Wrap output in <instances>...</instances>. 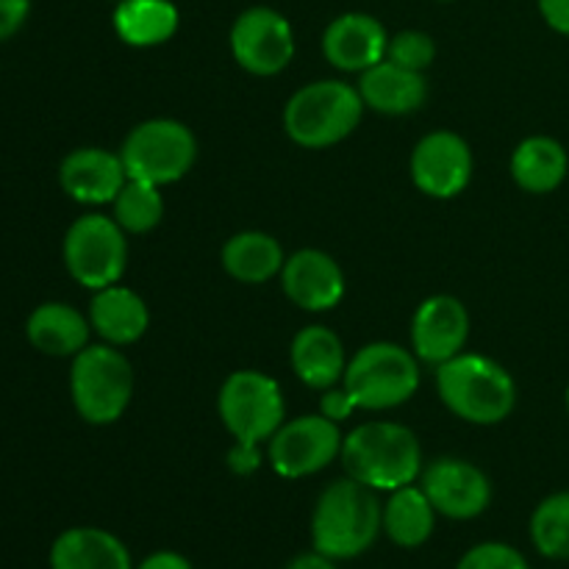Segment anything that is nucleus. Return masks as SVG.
<instances>
[{"label":"nucleus","instance_id":"nucleus-10","mask_svg":"<svg viewBox=\"0 0 569 569\" xmlns=\"http://www.w3.org/2000/svg\"><path fill=\"white\" fill-rule=\"evenodd\" d=\"M342 431L339 422L326 415H306L283 422L267 445L272 470L281 478H306L326 470L337 456H342Z\"/></svg>","mask_w":569,"mask_h":569},{"label":"nucleus","instance_id":"nucleus-31","mask_svg":"<svg viewBox=\"0 0 569 569\" xmlns=\"http://www.w3.org/2000/svg\"><path fill=\"white\" fill-rule=\"evenodd\" d=\"M31 14V0H0V42L14 37Z\"/></svg>","mask_w":569,"mask_h":569},{"label":"nucleus","instance_id":"nucleus-1","mask_svg":"<svg viewBox=\"0 0 569 569\" xmlns=\"http://www.w3.org/2000/svg\"><path fill=\"white\" fill-rule=\"evenodd\" d=\"M383 528V506L376 489L356 478L333 481L320 495L311 515V542L315 550L333 561L356 559L372 548Z\"/></svg>","mask_w":569,"mask_h":569},{"label":"nucleus","instance_id":"nucleus-15","mask_svg":"<svg viewBox=\"0 0 569 569\" xmlns=\"http://www.w3.org/2000/svg\"><path fill=\"white\" fill-rule=\"evenodd\" d=\"M281 287L303 311H328L345 298V272L322 250H298L283 261Z\"/></svg>","mask_w":569,"mask_h":569},{"label":"nucleus","instance_id":"nucleus-6","mask_svg":"<svg viewBox=\"0 0 569 569\" xmlns=\"http://www.w3.org/2000/svg\"><path fill=\"white\" fill-rule=\"evenodd\" d=\"M342 387L353 398L356 409L387 411L398 409L420 387V359L415 350L392 342L365 345L348 361Z\"/></svg>","mask_w":569,"mask_h":569},{"label":"nucleus","instance_id":"nucleus-18","mask_svg":"<svg viewBox=\"0 0 569 569\" xmlns=\"http://www.w3.org/2000/svg\"><path fill=\"white\" fill-rule=\"evenodd\" d=\"M89 331H92L89 317H83L76 306L59 303V300L37 306L26 322L28 342L39 353L56 356V359L81 353L89 345Z\"/></svg>","mask_w":569,"mask_h":569},{"label":"nucleus","instance_id":"nucleus-34","mask_svg":"<svg viewBox=\"0 0 569 569\" xmlns=\"http://www.w3.org/2000/svg\"><path fill=\"white\" fill-rule=\"evenodd\" d=\"M539 11L556 33L569 37V0H539Z\"/></svg>","mask_w":569,"mask_h":569},{"label":"nucleus","instance_id":"nucleus-22","mask_svg":"<svg viewBox=\"0 0 569 569\" xmlns=\"http://www.w3.org/2000/svg\"><path fill=\"white\" fill-rule=\"evenodd\" d=\"M50 569H133L131 553L103 528H70L50 548Z\"/></svg>","mask_w":569,"mask_h":569},{"label":"nucleus","instance_id":"nucleus-14","mask_svg":"<svg viewBox=\"0 0 569 569\" xmlns=\"http://www.w3.org/2000/svg\"><path fill=\"white\" fill-rule=\"evenodd\" d=\"M470 337V315L465 303L450 295L422 300L411 320V350L426 365H445L465 350Z\"/></svg>","mask_w":569,"mask_h":569},{"label":"nucleus","instance_id":"nucleus-17","mask_svg":"<svg viewBox=\"0 0 569 569\" xmlns=\"http://www.w3.org/2000/svg\"><path fill=\"white\" fill-rule=\"evenodd\" d=\"M387 28L370 14H339L322 33V53L345 72H365L387 59Z\"/></svg>","mask_w":569,"mask_h":569},{"label":"nucleus","instance_id":"nucleus-3","mask_svg":"<svg viewBox=\"0 0 569 569\" xmlns=\"http://www.w3.org/2000/svg\"><path fill=\"white\" fill-rule=\"evenodd\" d=\"M442 403L472 426H498L515 411L517 383L506 367L487 356L459 353L437 367Z\"/></svg>","mask_w":569,"mask_h":569},{"label":"nucleus","instance_id":"nucleus-23","mask_svg":"<svg viewBox=\"0 0 569 569\" xmlns=\"http://www.w3.org/2000/svg\"><path fill=\"white\" fill-rule=\"evenodd\" d=\"M569 156L553 137H528L511 153V178L531 194H548L565 183Z\"/></svg>","mask_w":569,"mask_h":569},{"label":"nucleus","instance_id":"nucleus-33","mask_svg":"<svg viewBox=\"0 0 569 569\" xmlns=\"http://www.w3.org/2000/svg\"><path fill=\"white\" fill-rule=\"evenodd\" d=\"M261 445H244V442H233L231 453H228V467H231L237 476H250V472L259 470L261 465Z\"/></svg>","mask_w":569,"mask_h":569},{"label":"nucleus","instance_id":"nucleus-27","mask_svg":"<svg viewBox=\"0 0 569 569\" xmlns=\"http://www.w3.org/2000/svg\"><path fill=\"white\" fill-rule=\"evenodd\" d=\"M114 220L126 233H148L164 217V200L159 187L128 178L126 187L114 198Z\"/></svg>","mask_w":569,"mask_h":569},{"label":"nucleus","instance_id":"nucleus-9","mask_svg":"<svg viewBox=\"0 0 569 569\" xmlns=\"http://www.w3.org/2000/svg\"><path fill=\"white\" fill-rule=\"evenodd\" d=\"M128 264L126 231L114 217L83 214L64 233V267L81 287L98 289L120 283Z\"/></svg>","mask_w":569,"mask_h":569},{"label":"nucleus","instance_id":"nucleus-8","mask_svg":"<svg viewBox=\"0 0 569 569\" xmlns=\"http://www.w3.org/2000/svg\"><path fill=\"white\" fill-rule=\"evenodd\" d=\"M220 420L233 442L264 445L283 426V395L270 376L237 370L226 378L217 398Z\"/></svg>","mask_w":569,"mask_h":569},{"label":"nucleus","instance_id":"nucleus-11","mask_svg":"<svg viewBox=\"0 0 569 569\" xmlns=\"http://www.w3.org/2000/svg\"><path fill=\"white\" fill-rule=\"evenodd\" d=\"M231 53L253 76H278L295 56L292 26L281 11L253 6L233 20Z\"/></svg>","mask_w":569,"mask_h":569},{"label":"nucleus","instance_id":"nucleus-30","mask_svg":"<svg viewBox=\"0 0 569 569\" xmlns=\"http://www.w3.org/2000/svg\"><path fill=\"white\" fill-rule=\"evenodd\" d=\"M456 569H531L528 567L526 556L517 548L503 542H483L476 545L461 556Z\"/></svg>","mask_w":569,"mask_h":569},{"label":"nucleus","instance_id":"nucleus-5","mask_svg":"<svg viewBox=\"0 0 569 569\" xmlns=\"http://www.w3.org/2000/svg\"><path fill=\"white\" fill-rule=\"evenodd\" d=\"M72 406L89 426H111L133 398V367L114 345H87L72 356Z\"/></svg>","mask_w":569,"mask_h":569},{"label":"nucleus","instance_id":"nucleus-19","mask_svg":"<svg viewBox=\"0 0 569 569\" xmlns=\"http://www.w3.org/2000/svg\"><path fill=\"white\" fill-rule=\"evenodd\" d=\"M359 94L365 106L381 111V114H411L420 109L428 98V83L422 72L406 70L395 61L383 59L376 67L361 72Z\"/></svg>","mask_w":569,"mask_h":569},{"label":"nucleus","instance_id":"nucleus-38","mask_svg":"<svg viewBox=\"0 0 569 569\" xmlns=\"http://www.w3.org/2000/svg\"><path fill=\"white\" fill-rule=\"evenodd\" d=\"M117 3H120V0H117Z\"/></svg>","mask_w":569,"mask_h":569},{"label":"nucleus","instance_id":"nucleus-4","mask_svg":"<svg viewBox=\"0 0 569 569\" xmlns=\"http://www.w3.org/2000/svg\"><path fill=\"white\" fill-rule=\"evenodd\" d=\"M365 114L359 89L345 81H315L298 89L283 109V128L300 148L320 150L342 142Z\"/></svg>","mask_w":569,"mask_h":569},{"label":"nucleus","instance_id":"nucleus-25","mask_svg":"<svg viewBox=\"0 0 569 569\" xmlns=\"http://www.w3.org/2000/svg\"><path fill=\"white\" fill-rule=\"evenodd\" d=\"M114 31L131 48H153L178 31V9L170 0H120Z\"/></svg>","mask_w":569,"mask_h":569},{"label":"nucleus","instance_id":"nucleus-26","mask_svg":"<svg viewBox=\"0 0 569 569\" xmlns=\"http://www.w3.org/2000/svg\"><path fill=\"white\" fill-rule=\"evenodd\" d=\"M437 526V509L420 487H403L389 492L383 503V531L400 548H420L431 539Z\"/></svg>","mask_w":569,"mask_h":569},{"label":"nucleus","instance_id":"nucleus-7","mask_svg":"<svg viewBox=\"0 0 569 569\" xmlns=\"http://www.w3.org/2000/svg\"><path fill=\"white\" fill-rule=\"evenodd\" d=\"M128 178L167 187L192 170L198 159V139L178 120L139 122L120 150Z\"/></svg>","mask_w":569,"mask_h":569},{"label":"nucleus","instance_id":"nucleus-29","mask_svg":"<svg viewBox=\"0 0 569 569\" xmlns=\"http://www.w3.org/2000/svg\"><path fill=\"white\" fill-rule=\"evenodd\" d=\"M387 59L406 70L426 72L437 59V44L426 31H400L389 37Z\"/></svg>","mask_w":569,"mask_h":569},{"label":"nucleus","instance_id":"nucleus-13","mask_svg":"<svg viewBox=\"0 0 569 569\" xmlns=\"http://www.w3.org/2000/svg\"><path fill=\"white\" fill-rule=\"evenodd\" d=\"M411 181L428 198L448 200L467 189L472 178V150L459 133L433 131L411 153Z\"/></svg>","mask_w":569,"mask_h":569},{"label":"nucleus","instance_id":"nucleus-21","mask_svg":"<svg viewBox=\"0 0 569 569\" xmlns=\"http://www.w3.org/2000/svg\"><path fill=\"white\" fill-rule=\"evenodd\" d=\"M89 322L106 345L122 348V345H133L148 331L150 315L144 300L133 289L111 283L94 292L89 303Z\"/></svg>","mask_w":569,"mask_h":569},{"label":"nucleus","instance_id":"nucleus-37","mask_svg":"<svg viewBox=\"0 0 569 569\" xmlns=\"http://www.w3.org/2000/svg\"><path fill=\"white\" fill-rule=\"evenodd\" d=\"M565 400H567V411H569V387H567V395H565Z\"/></svg>","mask_w":569,"mask_h":569},{"label":"nucleus","instance_id":"nucleus-28","mask_svg":"<svg viewBox=\"0 0 569 569\" xmlns=\"http://www.w3.org/2000/svg\"><path fill=\"white\" fill-rule=\"evenodd\" d=\"M533 548L548 559H569V489L545 498L531 517Z\"/></svg>","mask_w":569,"mask_h":569},{"label":"nucleus","instance_id":"nucleus-32","mask_svg":"<svg viewBox=\"0 0 569 569\" xmlns=\"http://www.w3.org/2000/svg\"><path fill=\"white\" fill-rule=\"evenodd\" d=\"M353 411H356V403H353V398H350V392L345 387L342 389L331 387V389H326V392H322L320 415H326L328 420L342 422V420H348Z\"/></svg>","mask_w":569,"mask_h":569},{"label":"nucleus","instance_id":"nucleus-2","mask_svg":"<svg viewBox=\"0 0 569 569\" xmlns=\"http://www.w3.org/2000/svg\"><path fill=\"white\" fill-rule=\"evenodd\" d=\"M342 465L348 476L365 487L376 492H395L420 478V439L400 422H365L345 437Z\"/></svg>","mask_w":569,"mask_h":569},{"label":"nucleus","instance_id":"nucleus-24","mask_svg":"<svg viewBox=\"0 0 569 569\" xmlns=\"http://www.w3.org/2000/svg\"><path fill=\"white\" fill-rule=\"evenodd\" d=\"M222 267L242 283H264L281 276L283 248L264 231H242L222 244Z\"/></svg>","mask_w":569,"mask_h":569},{"label":"nucleus","instance_id":"nucleus-20","mask_svg":"<svg viewBox=\"0 0 569 569\" xmlns=\"http://www.w3.org/2000/svg\"><path fill=\"white\" fill-rule=\"evenodd\" d=\"M289 359H292L295 376L306 387L320 389V392L337 387L348 370L342 339L326 326H309L298 331V337L292 339Z\"/></svg>","mask_w":569,"mask_h":569},{"label":"nucleus","instance_id":"nucleus-35","mask_svg":"<svg viewBox=\"0 0 569 569\" xmlns=\"http://www.w3.org/2000/svg\"><path fill=\"white\" fill-rule=\"evenodd\" d=\"M137 569H194L183 559L181 553H172V550H159V553L148 556Z\"/></svg>","mask_w":569,"mask_h":569},{"label":"nucleus","instance_id":"nucleus-12","mask_svg":"<svg viewBox=\"0 0 569 569\" xmlns=\"http://www.w3.org/2000/svg\"><path fill=\"white\" fill-rule=\"evenodd\" d=\"M420 489L437 515L448 520H476L489 509L492 483L481 467L465 459H437L422 470Z\"/></svg>","mask_w":569,"mask_h":569},{"label":"nucleus","instance_id":"nucleus-16","mask_svg":"<svg viewBox=\"0 0 569 569\" xmlns=\"http://www.w3.org/2000/svg\"><path fill=\"white\" fill-rule=\"evenodd\" d=\"M128 172L120 153L103 148H78L64 156L59 167V183L76 203L103 206L114 203L126 187Z\"/></svg>","mask_w":569,"mask_h":569},{"label":"nucleus","instance_id":"nucleus-36","mask_svg":"<svg viewBox=\"0 0 569 569\" xmlns=\"http://www.w3.org/2000/svg\"><path fill=\"white\" fill-rule=\"evenodd\" d=\"M287 569H337V565H333V559L322 556L320 550H315V553H300L298 559L289 561Z\"/></svg>","mask_w":569,"mask_h":569}]
</instances>
